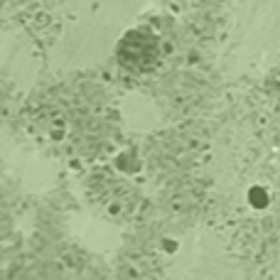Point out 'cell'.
<instances>
[{
    "instance_id": "obj_1",
    "label": "cell",
    "mask_w": 280,
    "mask_h": 280,
    "mask_svg": "<svg viewBox=\"0 0 280 280\" xmlns=\"http://www.w3.org/2000/svg\"><path fill=\"white\" fill-rule=\"evenodd\" d=\"M249 202L256 206V209H265L268 202H270V197H268V192H265L263 187H251L249 189Z\"/></svg>"
}]
</instances>
